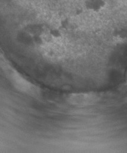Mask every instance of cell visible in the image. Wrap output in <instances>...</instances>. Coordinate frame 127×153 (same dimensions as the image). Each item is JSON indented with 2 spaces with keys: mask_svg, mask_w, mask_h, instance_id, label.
<instances>
[{
  "mask_svg": "<svg viewBox=\"0 0 127 153\" xmlns=\"http://www.w3.org/2000/svg\"><path fill=\"white\" fill-rule=\"evenodd\" d=\"M98 100V97L92 94H83L74 95L71 97V102L77 104L90 105L95 103Z\"/></svg>",
  "mask_w": 127,
  "mask_h": 153,
  "instance_id": "obj_1",
  "label": "cell"
}]
</instances>
